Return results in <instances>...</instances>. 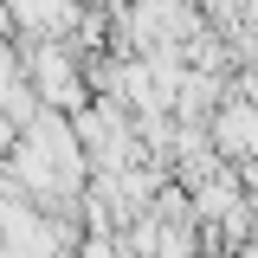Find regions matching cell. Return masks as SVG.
I'll list each match as a JSON object with an SVG mask.
<instances>
[{
  "instance_id": "obj_1",
  "label": "cell",
  "mask_w": 258,
  "mask_h": 258,
  "mask_svg": "<svg viewBox=\"0 0 258 258\" xmlns=\"http://www.w3.org/2000/svg\"><path fill=\"white\" fill-rule=\"evenodd\" d=\"M20 64H26V78L39 84V97H45L52 110H84V103H91L78 64H71V52H64V39H26Z\"/></svg>"
}]
</instances>
